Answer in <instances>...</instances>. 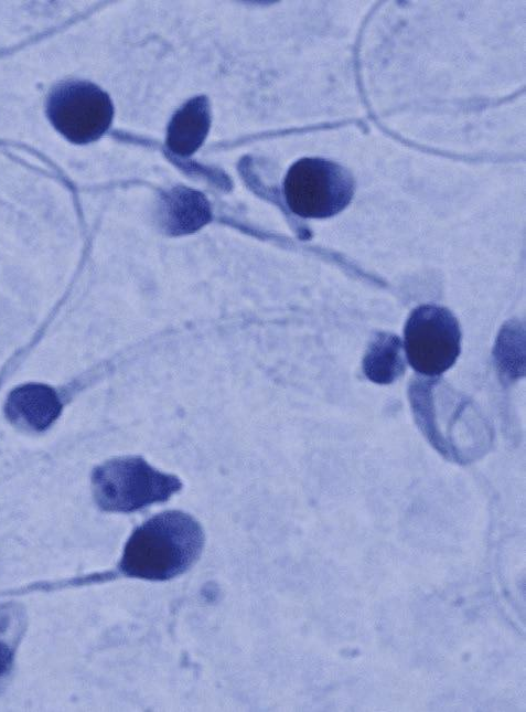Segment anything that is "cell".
Listing matches in <instances>:
<instances>
[{"label": "cell", "mask_w": 526, "mask_h": 712, "mask_svg": "<svg viewBox=\"0 0 526 712\" xmlns=\"http://www.w3.org/2000/svg\"><path fill=\"white\" fill-rule=\"evenodd\" d=\"M204 546L200 523L182 511L158 513L139 525L128 539L120 572L148 581H168L185 573Z\"/></svg>", "instance_id": "cell-1"}, {"label": "cell", "mask_w": 526, "mask_h": 712, "mask_svg": "<svg viewBox=\"0 0 526 712\" xmlns=\"http://www.w3.org/2000/svg\"><path fill=\"white\" fill-rule=\"evenodd\" d=\"M417 425L429 443L446 458L466 464L491 447L493 429L473 407L455 398H439L429 384L410 390Z\"/></svg>", "instance_id": "cell-2"}, {"label": "cell", "mask_w": 526, "mask_h": 712, "mask_svg": "<svg viewBox=\"0 0 526 712\" xmlns=\"http://www.w3.org/2000/svg\"><path fill=\"white\" fill-rule=\"evenodd\" d=\"M92 482L100 509L124 513L164 502L182 488L176 476L155 469L140 456L104 463L95 468Z\"/></svg>", "instance_id": "cell-3"}, {"label": "cell", "mask_w": 526, "mask_h": 712, "mask_svg": "<svg viewBox=\"0 0 526 712\" xmlns=\"http://www.w3.org/2000/svg\"><path fill=\"white\" fill-rule=\"evenodd\" d=\"M355 181L343 166L323 158H302L288 170L283 194L289 209L301 217L324 219L344 210L354 195Z\"/></svg>", "instance_id": "cell-4"}, {"label": "cell", "mask_w": 526, "mask_h": 712, "mask_svg": "<svg viewBox=\"0 0 526 712\" xmlns=\"http://www.w3.org/2000/svg\"><path fill=\"white\" fill-rule=\"evenodd\" d=\"M46 115L68 141L85 145L99 139L109 129L114 105L108 94L97 85L71 79L51 91Z\"/></svg>", "instance_id": "cell-5"}, {"label": "cell", "mask_w": 526, "mask_h": 712, "mask_svg": "<svg viewBox=\"0 0 526 712\" xmlns=\"http://www.w3.org/2000/svg\"><path fill=\"white\" fill-rule=\"evenodd\" d=\"M404 350L411 368L426 376H438L457 361L461 330L450 310L438 305H421L407 319Z\"/></svg>", "instance_id": "cell-6"}, {"label": "cell", "mask_w": 526, "mask_h": 712, "mask_svg": "<svg viewBox=\"0 0 526 712\" xmlns=\"http://www.w3.org/2000/svg\"><path fill=\"white\" fill-rule=\"evenodd\" d=\"M62 404L56 392L44 384L29 383L14 389L4 411L10 422L29 431H44L60 415Z\"/></svg>", "instance_id": "cell-7"}, {"label": "cell", "mask_w": 526, "mask_h": 712, "mask_svg": "<svg viewBox=\"0 0 526 712\" xmlns=\"http://www.w3.org/2000/svg\"><path fill=\"white\" fill-rule=\"evenodd\" d=\"M211 126L206 96H195L184 103L172 116L167 131L168 149L180 157L193 155L204 142Z\"/></svg>", "instance_id": "cell-8"}, {"label": "cell", "mask_w": 526, "mask_h": 712, "mask_svg": "<svg viewBox=\"0 0 526 712\" xmlns=\"http://www.w3.org/2000/svg\"><path fill=\"white\" fill-rule=\"evenodd\" d=\"M162 200L163 224L171 234L194 232L211 219L208 202L195 190L178 188Z\"/></svg>", "instance_id": "cell-9"}, {"label": "cell", "mask_w": 526, "mask_h": 712, "mask_svg": "<svg viewBox=\"0 0 526 712\" xmlns=\"http://www.w3.org/2000/svg\"><path fill=\"white\" fill-rule=\"evenodd\" d=\"M405 369L406 358L400 338L388 332H377L363 359L366 378L378 384H389L401 376Z\"/></svg>", "instance_id": "cell-10"}, {"label": "cell", "mask_w": 526, "mask_h": 712, "mask_svg": "<svg viewBox=\"0 0 526 712\" xmlns=\"http://www.w3.org/2000/svg\"><path fill=\"white\" fill-rule=\"evenodd\" d=\"M6 619L3 618L0 624V631L6 628V626H1ZM13 652V648L3 638H0V677L11 667Z\"/></svg>", "instance_id": "cell-11"}]
</instances>
